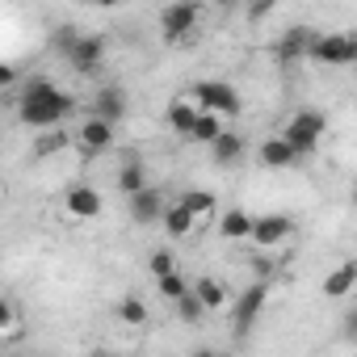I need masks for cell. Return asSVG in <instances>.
Masks as SVG:
<instances>
[{
    "label": "cell",
    "instance_id": "18",
    "mask_svg": "<svg viewBox=\"0 0 357 357\" xmlns=\"http://www.w3.org/2000/svg\"><path fill=\"white\" fill-rule=\"evenodd\" d=\"M219 135H223V114H215V109H202V114H198V122H194V130H190V139L211 147Z\"/></svg>",
    "mask_w": 357,
    "mask_h": 357
},
{
    "label": "cell",
    "instance_id": "6",
    "mask_svg": "<svg viewBox=\"0 0 357 357\" xmlns=\"http://www.w3.org/2000/svg\"><path fill=\"white\" fill-rule=\"evenodd\" d=\"M265 303H269V286H265V278H261V282H252L248 290H240V294H236V328H240V332H248V328L261 319Z\"/></svg>",
    "mask_w": 357,
    "mask_h": 357
},
{
    "label": "cell",
    "instance_id": "31",
    "mask_svg": "<svg viewBox=\"0 0 357 357\" xmlns=\"http://www.w3.org/2000/svg\"><path fill=\"white\" fill-rule=\"evenodd\" d=\"M273 5H278V0H252V5H248V22H261Z\"/></svg>",
    "mask_w": 357,
    "mask_h": 357
},
{
    "label": "cell",
    "instance_id": "29",
    "mask_svg": "<svg viewBox=\"0 0 357 357\" xmlns=\"http://www.w3.org/2000/svg\"><path fill=\"white\" fill-rule=\"evenodd\" d=\"M294 122H303V126H307V130H315V135H324V130H328V118H324L319 109H298V114H294Z\"/></svg>",
    "mask_w": 357,
    "mask_h": 357
},
{
    "label": "cell",
    "instance_id": "8",
    "mask_svg": "<svg viewBox=\"0 0 357 357\" xmlns=\"http://www.w3.org/2000/svg\"><path fill=\"white\" fill-rule=\"evenodd\" d=\"M80 151H89V155H101V151H109L114 147V122H105V118H89V122H80Z\"/></svg>",
    "mask_w": 357,
    "mask_h": 357
},
{
    "label": "cell",
    "instance_id": "17",
    "mask_svg": "<svg viewBox=\"0 0 357 357\" xmlns=\"http://www.w3.org/2000/svg\"><path fill=\"white\" fill-rule=\"evenodd\" d=\"M282 135L290 139V147H294V151H298L303 160H307V155H315V151H319V139H324V135L307 130V126H303V122H294V118L286 122V130H282Z\"/></svg>",
    "mask_w": 357,
    "mask_h": 357
},
{
    "label": "cell",
    "instance_id": "20",
    "mask_svg": "<svg viewBox=\"0 0 357 357\" xmlns=\"http://www.w3.org/2000/svg\"><path fill=\"white\" fill-rule=\"evenodd\" d=\"M211 151H215V164H223V168H227V164H236V160L244 155V139H240V135H231V130H223V135L211 143Z\"/></svg>",
    "mask_w": 357,
    "mask_h": 357
},
{
    "label": "cell",
    "instance_id": "37",
    "mask_svg": "<svg viewBox=\"0 0 357 357\" xmlns=\"http://www.w3.org/2000/svg\"><path fill=\"white\" fill-rule=\"evenodd\" d=\"M353 206H357V185H353Z\"/></svg>",
    "mask_w": 357,
    "mask_h": 357
},
{
    "label": "cell",
    "instance_id": "7",
    "mask_svg": "<svg viewBox=\"0 0 357 357\" xmlns=\"http://www.w3.org/2000/svg\"><path fill=\"white\" fill-rule=\"evenodd\" d=\"M315 38H319V34H311L307 26L286 30V34H282V43H278V51H273V55H278V63H286V68H290V63H298V59H311Z\"/></svg>",
    "mask_w": 357,
    "mask_h": 357
},
{
    "label": "cell",
    "instance_id": "11",
    "mask_svg": "<svg viewBox=\"0 0 357 357\" xmlns=\"http://www.w3.org/2000/svg\"><path fill=\"white\" fill-rule=\"evenodd\" d=\"M93 114L118 126V122L126 118V93H122L118 84H105V89H97V97H93Z\"/></svg>",
    "mask_w": 357,
    "mask_h": 357
},
{
    "label": "cell",
    "instance_id": "5",
    "mask_svg": "<svg viewBox=\"0 0 357 357\" xmlns=\"http://www.w3.org/2000/svg\"><path fill=\"white\" fill-rule=\"evenodd\" d=\"M76 72H84V76H93L97 68H101V59H105V38H97V34H80L72 47H68V55H63Z\"/></svg>",
    "mask_w": 357,
    "mask_h": 357
},
{
    "label": "cell",
    "instance_id": "33",
    "mask_svg": "<svg viewBox=\"0 0 357 357\" xmlns=\"http://www.w3.org/2000/svg\"><path fill=\"white\" fill-rule=\"evenodd\" d=\"M0 328H13V303H0Z\"/></svg>",
    "mask_w": 357,
    "mask_h": 357
},
{
    "label": "cell",
    "instance_id": "2",
    "mask_svg": "<svg viewBox=\"0 0 357 357\" xmlns=\"http://www.w3.org/2000/svg\"><path fill=\"white\" fill-rule=\"evenodd\" d=\"M190 97H194L202 109H215V114H223V118H240V109H244L240 93H236L227 80H198V84L190 89Z\"/></svg>",
    "mask_w": 357,
    "mask_h": 357
},
{
    "label": "cell",
    "instance_id": "13",
    "mask_svg": "<svg viewBox=\"0 0 357 357\" xmlns=\"http://www.w3.org/2000/svg\"><path fill=\"white\" fill-rule=\"evenodd\" d=\"M63 202H68V215L72 219H97L101 215V194L93 185H72Z\"/></svg>",
    "mask_w": 357,
    "mask_h": 357
},
{
    "label": "cell",
    "instance_id": "22",
    "mask_svg": "<svg viewBox=\"0 0 357 357\" xmlns=\"http://www.w3.org/2000/svg\"><path fill=\"white\" fill-rule=\"evenodd\" d=\"M206 311H211V307L202 303V294H198V290H190L185 298H176V315H181V324H198Z\"/></svg>",
    "mask_w": 357,
    "mask_h": 357
},
{
    "label": "cell",
    "instance_id": "1",
    "mask_svg": "<svg viewBox=\"0 0 357 357\" xmlns=\"http://www.w3.org/2000/svg\"><path fill=\"white\" fill-rule=\"evenodd\" d=\"M72 109H76V101H72L63 89H55L51 80H30V84L22 89V101H17L22 122L34 126V130H51V126H59Z\"/></svg>",
    "mask_w": 357,
    "mask_h": 357
},
{
    "label": "cell",
    "instance_id": "23",
    "mask_svg": "<svg viewBox=\"0 0 357 357\" xmlns=\"http://www.w3.org/2000/svg\"><path fill=\"white\" fill-rule=\"evenodd\" d=\"M68 147V135L59 130V126H51L43 139H34V160H47V155H55V151H63Z\"/></svg>",
    "mask_w": 357,
    "mask_h": 357
},
{
    "label": "cell",
    "instance_id": "15",
    "mask_svg": "<svg viewBox=\"0 0 357 357\" xmlns=\"http://www.w3.org/2000/svg\"><path fill=\"white\" fill-rule=\"evenodd\" d=\"M303 155L290 147V139L286 135H278V139H265L261 143V164L265 168H290V164H298Z\"/></svg>",
    "mask_w": 357,
    "mask_h": 357
},
{
    "label": "cell",
    "instance_id": "9",
    "mask_svg": "<svg viewBox=\"0 0 357 357\" xmlns=\"http://www.w3.org/2000/svg\"><path fill=\"white\" fill-rule=\"evenodd\" d=\"M126 202H130V219H135L139 227H151V223H160V219H164V198H160L151 185H143V190H139V194H130Z\"/></svg>",
    "mask_w": 357,
    "mask_h": 357
},
{
    "label": "cell",
    "instance_id": "10",
    "mask_svg": "<svg viewBox=\"0 0 357 357\" xmlns=\"http://www.w3.org/2000/svg\"><path fill=\"white\" fill-rule=\"evenodd\" d=\"M290 231H294L290 215H261V219L252 223V240H257L261 248H278L282 240H290Z\"/></svg>",
    "mask_w": 357,
    "mask_h": 357
},
{
    "label": "cell",
    "instance_id": "14",
    "mask_svg": "<svg viewBox=\"0 0 357 357\" xmlns=\"http://www.w3.org/2000/svg\"><path fill=\"white\" fill-rule=\"evenodd\" d=\"M194 223H198V215H194L185 202H168V206H164V219H160V227H164L172 240H185V236L194 231Z\"/></svg>",
    "mask_w": 357,
    "mask_h": 357
},
{
    "label": "cell",
    "instance_id": "21",
    "mask_svg": "<svg viewBox=\"0 0 357 357\" xmlns=\"http://www.w3.org/2000/svg\"><path fill=\"white\" fill-rule=\"evenodd\" d=\"M143 185H147V172H143V164H139V160L130 155V160H126V164L118 168V190H122V194L130 198V194H139Z\"/></svg>",
    "mask_w": 357,
    "mask_h": 357
},
{
    "label": "cell",
    "instance_id": "4",
    "mask_svg": "<svg viewBox=\"0 0 357 357\" xmlns=\"http://www.w3.org/2000/svg\"><path fill=\"white\" fill-rule=\"evenodd\" d=\"M311 59L324 68H349L357 63V34H319L311 47Z\"/></svg>",
    "mask_w": 357,
    "mask_h": 357
},
{
    "label": "cell",
    "instance_id": "28",
    "mask_svg": "<svg viewBox=\"0 0 357 357\" xmlns=\"http://www.w3.org/2000/svg\"><path fill=\"white\" fill-rule=\"evenodd\" d=\"M147 269H151L155 278H164V273H172V269H176V257H172L168 248H155V252L147 257Z\"/></svg>",
    "mask_w": 357,
    "mask_h": 357
},
{
    "label": "cell",
    "instance_id": "24",
    "mask_svg": "<svg viewBox=\"0 0 357 357\" xmlns=\"http://www.w3.org/2000/svg\"><path fill=\"white\" fill-rule=\"evenodd\" d=\"M181 202L198 215V223L215 215V194H206V190H185V194H181Z\"/></svg>",
    "mask_w": 357,
    "mask_h": 357
},
{
    "label": "cell",
    "instance_id": "12",
    "mask_svg": "<svg viewBox=\"0 0 357 357\" xmlns=\"http://www.w3.org/2000/svg\"><path fill=\"white\" fill-rule=\"evenodd\" d=\"M198 114H202V105L190 97H181V101H172L168 109H164V122H168V130H176L181 139H190V130H194V122H198Z\"/></svg>",
    "mask_w": 357,
    "mask_h": 357
},
{
    "label": "cell",
    "instance_id": "35",
    "mask_svg": "<svg viewBox=\"0 0 357 357\" xmlns=\"http://www.w3.org/2000/svg\"><path fill=\"white\" fill-rule=\"evenodd\" d=\"M93 5H97V9H114V5H118V0H93Z\"/></svg>",
    "mask_w": 357,
    "mask_h": 357
},
{
    "label": "cell",
    "instance_id": "26",
    "mask_svg": "<svg viewBox=\"0 0 357 357\" xmlns=\"http://www.w3.org/2000/svg\"><path fill=\"white\" fill-rule=\"evenodd\" d=\"M155 282H160V294H164L168 303H176V298H185V294L194 290V286H190V282H185L181 273H176V269H172V273H164V278H155Z\"/></svg>",
    "mask_w": 357,
    "mask_h": 357
},
{
    "label": "cell",
    "instance_id": "34",
    "mask_svg": "<svg viewBox=\"0 0 357 357\" xmlns=\"http://www.w3.org/2000/svg\"><path fill=\"white\" fill-rule=\"evenodd\" d=\"M344 324H349V336H357V307H353V311L344 315Z\"/></svg>",
    "mask_w": 357,
    "mask_h": 357
},
{
    "label": "cell",
    "instance_id": "3",
    "mask_svg": "<svg viewBox=\"0 0 357 357\" xmlns=\"http://www.w3.org/2000/svg\"><path fill=\"white\" fill-rule=\"evenodd\" d=\"M198 22H202L198 0H176V5H168L160 13V34H164V43H181V38H190L198 30Z\"/></svg>",
    "mask_w": 357,
    "mask_h": 357
},
{
    "label": "cell",
    "instance_id": "25",
    "mask_svg": "<svg viewBox=\"0 0 357 357\" xmlns=\"http://www.w3.org/2000/svg\"><path fill=\"white\" fill-rule=\"evenodd\" d=\"M194 290H198V294H202V303H206V307H211V311H219V307H223V303H227V286H223V282H219V278H202V282H198V286H194Z\"/></svg>",
    "mask_w": 357,
    "mask_h": 357
},
{
    "label": "cell",
    "instance_id": "30",
    "mask_svg": "<svg viewBox=\"0 0 357 357\" xmlns=\"http://www.w3.org/2000/svg\"><path fill=\"white\" fill-rule=\"evenodd\" d=\"M76 38H80V34H76V30H72V26H63V30H55V47H59V51H63V55H68V47H72V43H76Z\"/></svg>",
    "mask_w": 357,
    "mask_h": 357
},
{
    "label": "cell",
    "instance_id": "32",
    "mask_svg": "<svg viewBox=\"0 0 357 357\" xmlns=\"http://www.w3.org/2000/svg\"><path fill=\"white\" fill-rule=\"evenodd\" d=\"M252 269H257V278H273V261H265V257H257Z\"/></svg>",
    "mask_w": 357,
    "mask_h": 357
},
{
    "label": "cell",
    "instance_id": "16",
    "mask_svg": "<svg viewBox=\"0 0 357 357\" xmlns=\"http://www.w3.org/2000/svg\"><path fill=\"white\" fill-rule=\"evenodd\" d=\"M353 286H357V261H344L340 269H332V273L324 278L319 290H324V298H344Z\"/></svg>",
    "mask_w": 357,
    "mask_h": 357
},
{
    "label": "cell",
    "instance_id": "27",
    "mask_svg": "<svg viewBox=\"0 0 357 357\" xmlns=\"http://www.w3.org/2000/svg\"><path fill=\"white\" fill-rule=\"evenodd\" d=\"M118 319L122 324H147V307H143V298H135V294H126L122 303H118Z\"/></svg>",
    "mask_w": 357,
    "mask_h": 357
},
{
    "label": "cell",
    "instance_id": "36",
    "mask_svg": "<svg viewBox=\"0 0 357 357\" xmlns=\"http://www.w3.org/2000/svg\"><path fill=\"white\" fill-rule=\"evenodd\" d=\"M240 5V0H219V9H236Z\"/></svg>",
    "mask_w": 357,
    "mask_h": 357
},
{
    "label": "cell",
    "instance_id": "19",
    "mask_svg": "<svg viewBox=\"0 0 357 357\" xmlns=\"http://www.w3.org/2000/svg\"><path fill=\"white\" fill-rule=\"evenodd\" d=\"M252 215H244V211H227L223 219H219V231H223V240H252Z\"/></svg>",
    "mask_w": 357,
    "mask_h": 357
}]
</instances>
